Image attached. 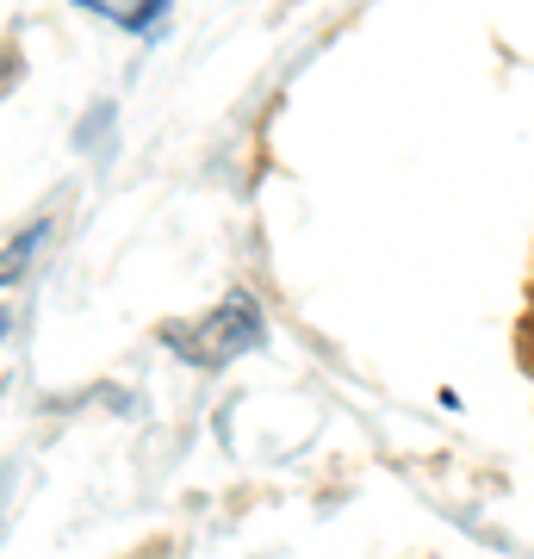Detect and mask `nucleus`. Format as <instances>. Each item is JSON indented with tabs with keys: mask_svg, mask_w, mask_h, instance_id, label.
I'll return each mask as SVG.
<instances>
[{
	"mask_svg": "<svg viewBox=\"0 0 534 559\" xmlns=\"http://www.w3.org/2000/svg\"><path fill=\"white\" fill-rule=\"evenodd\" d=\"M205 336H212V348L199 355V367H218V360L230 355H249V348H261V336H268V323H261V305L249 299V293H230V299L205 318Z\"/></svg>",
	"mask_w": 534,
	"mask_h": 559,
	"instance_id": "obj_1",
	"label": "nucleus"
},
{
	"mask_svg": "<svg viewBox=\"0 0 534 559\" xmlns=\"http://www.w3.org/2000/svg\"><path fill=\"white\" fill-rule=\"evenodd\" d=\"M38 242H44V224H32V230H25V237L7 249V255H0V280H20V274H25V255H32Z\"/></svg>",
	"mask_w": 534,
	"mask_h": 559,
	"instance_id": "obj_2",
	"label": "nucleus"
},
{
	"mask_svg": "<svg viewBox=\"0 0 534 559\" xmlns=\"http://www.w3.org/2000/svg\"><path fill=\"white\" fill-rule=\"evenodd\" d=\"M7 323H13V311H7V305H0V342H7Z\"/></svg>",
	"mask_w": 534,
	"mask_h": 559,
	"instance_id": "obj_3",
	"label": "nucleus"
},
{
	"mask_svg": "<svg viewBox=\"0 0 534 559\" xmlns=\"http://www.w3.org/2000/svg\"><path fill=\"white\" fill-rule=\"evenodd\" d=\"M529 348H534V342H529Z\"/></svg>",
	"mask_w": 534,
	"mask_h": 559,
	"instance_id": "obj_4",
	"label": "nucleus"
}]
</instances>
